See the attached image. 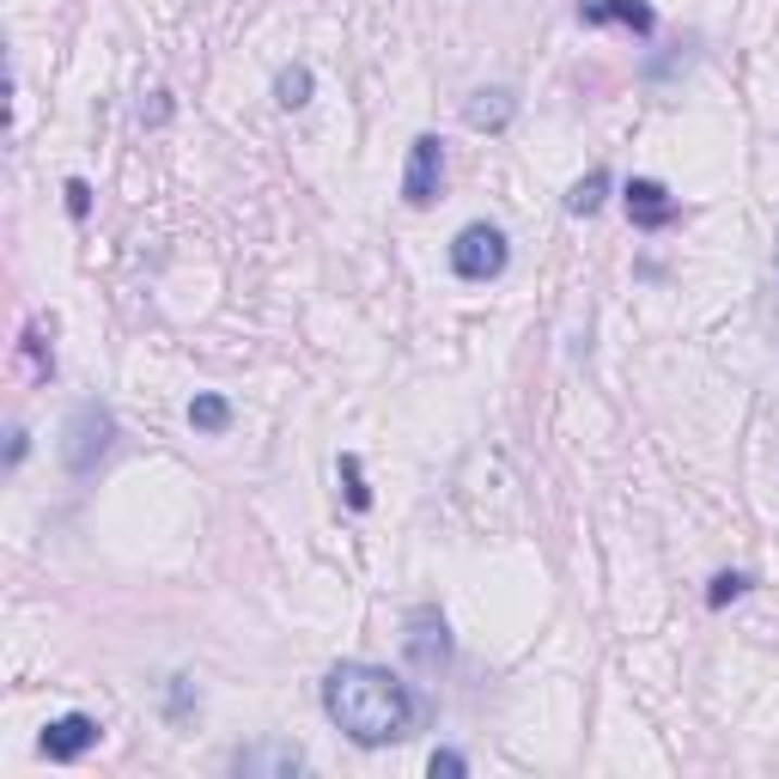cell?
<instances>
[{"instance_id": "9a60e30c", "label": "cell", "mask_w": 779, "mask_h": 779, "mask_svg": "<svg viewBox=\"0 0 779 779\" xmlns=\"http://www.w3.org/2000/svg\"><path fill=\"white\" fill-rule=\"evenodd\" d=\"M25 353H32V372H37V378H55V348L43 341V329H37V323L25 329Z\"/></svg>"}, {"instance_id": "8fae6325", "label": "cell", "mask_w": 779, "mask_h": 779, "mask_svg": "<svg viewBox=\"0 0 779 779\" xmlns=\"http://www.w3.org/2000/svg\"><path fill=\"white\" fill-rule=\"evenodd\" d=\"M189 427L196 432H226L231 427V402L214 397V390H201V397L189 402Z\"/></svg>"}, {"instance_id": "e0dca14e", "label": "cell", "mask_w": 779, "mask_h": 779, "mask_svg": "<svg viewBox=\"0 0 779 779\" xmlns=\"http://www.w3.org/2000/svg\"><path fill=\"white\" fill-rule=\"evenodd\" d=\"M432 779H463V774H469V762H463V755H457V749H432Z\"/></svg>"}, {"instance_id": "3957f363", "label": "cell", "mask_w": 779, "mask_h": 779, "mask_svg": "<svg viewBox=\"0 0 779 779\" xmlns=\"http://www.w3.org/2000/svg\"><path fill=\"white\" fill-rule=\"evenodd\" d=\"M505 262H512V244H505V231L488 226V219H475V226H463L457 238H451V268H457L463 280H500Z\"/></svg>"}, {"instance_id": "8992f818", "label": "cell", "mask_w": 779, "mask_h": 779, "mask_svg": "<svg viewBox=\"0 0 779 779\" xmlns=\"http://www.w3.org/2000/svg\"><path fill=\"white\" fill-rule=\"evenodd\" d=\"M98 731H104V725H98L92 713H62V718H49L43 725L37 749H43L49 762H79V755L98 743Z\"/></svg>"}, {"instance_id": "44dd1931", "label": "cell", "mask_w": 779, "mask_h": 779, "mask_svg": "<svg viewBox=\"0 0 779 779\" xmlns=\"http://www.w3.org/2000/svg\"><path fill=\"white\" fill-rule=\"evenodd\" d=\"M13 463H25V427H13V444H7V469Z\"/></svg>"}, {"instance_id": "277c9868", "label": "cell", "mask_w": 779, "mask_h": 779, "mask_svg": "<svg viewBox=\"0 0 779 779\" xmlns=\"http://www.w3.org/2000/svg\"><path fill=\"white\" fill-rule=\"evenodd\" d=\"M444 189V140L439 135H414L409 165H402V201L409 208H432Z\"/></svg>"}, {"instance_id": "ffe728a7", "label": "cell", "mask_w": 779, "mask_h": 779, "mask_svg": "<svg viewBox=\"0 0 779 779\" xmlns=\"http://www.w3.org/2000/svg\"><path fill=\"white\" fill-rule=\"evenodd\" d=\"M171 116V92H153V110H140V123H165Z\"/></svg>"}, {"instance_id": "5bb4252c", "label": "cell", "mask_w": 779, "mask_h": 779, "mask_svg": "<svg viewBox=\"0 0 779 779\" xmlns=\"http://www.w3.org/2000/svg\"><path fill=\"white\" fill-rule=\"evenodd\" d=\"M341 488H348L353 512H372V488H366V475H360V457H341Z\"/></svg>"}, {"instance_id": "ba28073f", "label": "cell", "mask_w": 779, "mask_h": 779, "mask_svg": "<svg viewBox=\"0 0 779 779\" xmlns=\"http://www.w3.org/2000/svg\"><path fill=\"white\" fill-rule=\"evenodd\" d=\"M409 657L420 670H439L451 657V640H444V615L439 610H414L409 615Z\"/></svg>"}, {"instance_id": "ac0fdd59", "label": "cell", "mask_w": 779, "mask_h": 779, "mask_svg": "<svg viewBox=\"0 0 779 779\" xmlns=\"http://www.w3.org/2000/svg\"><path fill=\"white\" fill-rule=\"evenodd\" d=\"M67 214L74 219L92 214V184H86V177H67Z\"/></svg>"}, {"instance_id": "7a4b0ae2", "label": "cell", "mask_w": 779, "mask_h": 779, "mask_svg": "<svg viewBox=\"0 0 779 779\" xmlns=\"http://www.w3.org/2000/svg\"><path fill=\"white\" fill-rule=\"evenodd\" d=\"M110 439H116V414H110L104 402H79V409L67 414V427H62V463H67V475H92L98 463H104Z\"/></svg>"}, {"instance_id": "5b68a950", "label": "cell", "mask_w": 779, "mask_h": 779, "mask_svg": "<svg viewBox=\"0 0 779 779\" xmlns=\"http://www.w3.org/2000/svg\"><path fill=\"white\" fill-rule=\"evenodd\" d=\"M299 767H305V749L287 743V737H262V743L231 755V774H244V779H292Z\"/></svg>"}, {"instance_id": "52a82bcc", "label": "cell", "mask_w": 779, "mask_h": 779, "mask_svg": "<svg viewBox=\"0 0 779 779\" xmlns=\"http://www.w3.org/2000/svg\"><path fill=\"white\" fill-rule=\"evenodd\" d=\"M627 219H633L640 231H664V226L676 219L670 189L652 184V177H633V184H627Z\"/></svg>"}, {"instance_id": "9c48e42d", "label": "cell", "mask_w": 779, "mask_h": 779, "mask_svg": "<svg viewBox=\"0 0 779 779\" xmlns=\"http://www.w3.org/2000/svg\"><path fill=\"white\" fill-rule=\"evenodd\" d=\"M579 18H585V25H627L633 37H652L657 32V13L645 7V0H585Z\"/></svg>"}, {"instance_id": "30bf717a", "label": "cell", "mask_w": 779, "mask_h": 779, "mask_svg": "<svg viewBox=\"0 0 779 779\" xmlns=\"http://www.w3.org/2000/svg\"><path fill=\"white\" fill-rule=\"evenodd\" d=\"M512 116H518V98L505 92V86H481V92H469V104H463V123H469L475 135H500Z\"/></svg>"}, {"instance_id": "7c38bea8", "label": "cell", "mask_w": 779, "mask_h": 779, "mask_svg": "<svg viewBox=\"0 0 779 779\" xmlns=\"http://www.w3.org/2000/svg\"><path fill=\"white\" fill-rule=\"evenodd\" d=\"M275 104L280 110H305L311 104V67H299V62L280 67L275 74Z\"/></svg>"}, {"instance_id": "2e32d148", "label": "cell", "mask_w": 779, "mask_h": 779, "mask_svg": "<svg viewBox=\"0 0 779 779\" xmlns=\"http://www.w3.org/2000/svg\"><path fill=\"white\" fill-rule=\"evenodd\" d=\"M749 585H755L749 573H718V579H713V591H706V603H713V610H725V603H737V596H743Z\"/></svg>"}, {"instance_id": "d6986e66", "label": "cell", "mask_w": 779, "mask_h": 779, "mask_svg": "<svg viewBox=\"0 0 779 779\" xmlns=\"http://www.w3.org/2000/svg\"><path fill=\"white\" fill-rule=\"evenodd\" d=\"M184 713H189V682L177 676V682H171V718H184Z\"/></svg>"}, {"instance_id": "4fadbf2b", "label": "cell", "mask_w": 779, "mask_h": 779, "mask_svg": "<svg viewBox=\"0 0 779 779\" xmlns=\"http://www.w3.org/2000/svg\"><path fill=\"white\" fill-rule=\"evenodd\" d=\"M603 201H610V171H585L579 184H573V196H566V208L573 214H596Z\"/></svg>"}, {"instance_id": "6da1fadb", "label": "cell", "mask_w": 779, "mask_h": 779, "mask_svg": "<svg viewBox=\"0 0 779 779\" xmlns=\"http://www.w3.org/2000/svg\"><path fill=\"white\" fill-rule=\"evenodd\" d=\"M323 713L336 718L360 749L402 743L409 725H414L409 688H402L390 670H378V664H353V657L323 676Z\"/></svg>"}]
</instances>
